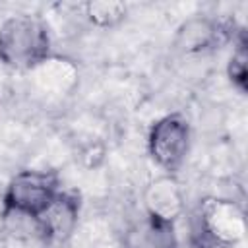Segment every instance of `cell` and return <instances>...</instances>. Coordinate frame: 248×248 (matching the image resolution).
<instances>
[{"mask_svg":"<svg viewBox=\"0 0 248 248\" xmlns=\"http://www.w3.org/2000/svg\"><path fill=\"white\" fill-rule=\"evenodd\" d=\"M126 12H128V8L122 2L99 0V2L85 4V16L97 27H114V25H118L126 17Z\"/></svg>","mask_w":248,"mask_h":248,"instance_id":"cell-10","label":"cell"},{"mask_svg":"<svg viewBox=\"0 0 248 248\" xmlns=\"http://www.w3.org/2000/svg\"><path fill=\"white\" fill-rule=\"evenodd\" d=\"M50 56V33L37 16H12L0 25V62L12 70H33Z\"/></svg>","mask_w":248,"mask_h":248,"instance_id":"cell-1","label":"cell"},{"mask_svg":"<svg viewBox=\"0 0 248 248\" xmlns=\"http://www.w3.org/2000/svg\"><path fill=\"white\" fill-rule=\"evenodd\" d=\"M244 232V213L229 200H203L192 217V248H234Z\"/></svg>","mask_w":248,"mask_h":248,"instance_id":"cell-2","label":"cell"},{"mask_svg":"<svg viewBox=\"0 0 248 248\" xmlns=\"http://www.w3.org/2000/svg\"><path fill=\"white\" fill-rule=\"evenodd\" d=\"M234 25L229 21L207 16H194L176 29L174 48L182 54L209 52L234 39Z\"/></svg>","mask_w":248,"mask_h":248,"instance_id":"cell-5","label":"cell"},{"mask_svg":"<svg viewBox=\"0 0 248 248\" xmlns=\"http://www.w3.org/2000/svg\"><path fill=\"white\" fill-rule=\"evenodd\" d=\"M37 221L48 248L68 242L79 221V196L76 192L60 190Z\"/></svg>","mask_w":248,"mask_h":248,"instance_id":"cell-6","label":"cell"},{"mask_svg":"<svg viewBox=\"0 0 248 248\" xmlns=\"http://www.w3.org/2000/svg\"><path fill=\"white\" fill-rule=\"evenodd\" d=\"M120 248H178L174 223L143 213L124 229Z\"/></svg>","mask_w":248,"mask_h":248,"instance_id":"cell-7","label":"cell"},{"mask_svg":"<svg viewBox=\"0 0 248 248\" xmlns=\"http://www.w3.org/2000/svg\"><path fill=\"white\" fill-rule=\"evenodd\" d=\"M145 213L174 223L184 211V194L174 174H163L151 180L143 192Z\"/></svg>","mask_w":248,"mask_h":248,"instance_id":"cell-8","label":"cell"},{"mask_svg":"<svg viewBox=\"0 0 248 248\" xmlns=\"http://www.w3.org/2000/svg\"><path fill=\"white\" fill-rule=\"evenodd\" d=\"M60 190L58 174L52 170H19L6 186L2 198V213L39 217Z\"/></svg>","mask_w":248,"mask_h":248,"instance_id":"cell-3","label":"cell"},{"mask_svg":"<svg viewBox=\"0 0 248 248\" xmlns=\"http://www.w3.org/2000/svg\"><path fill=\"white\" fill-rule=\"evenodd\" d=\"M190 149V124L180 112L155 120L147 134V151L153 163L167 174H174Z\"/></svg>","mask_w":248,"mask_h":248,"instance_id":"cell-4","label":"cell"},{"mask_svg":"<svg viewBox=\"0 0 248 248\" xmlns=\"http://www.w3.org/2000/svg\"><path fill=\"white\" fill-rule=\"evenodd\" d=\"M227 76L231 83L240 91L246 93V83H248V41L242 29H238L236 39H234V48L227 64Z\"/></svg>","mask_w":248,"mask_h":248,"instance_id":"cell-9","label":"cell"}]
</instances>
